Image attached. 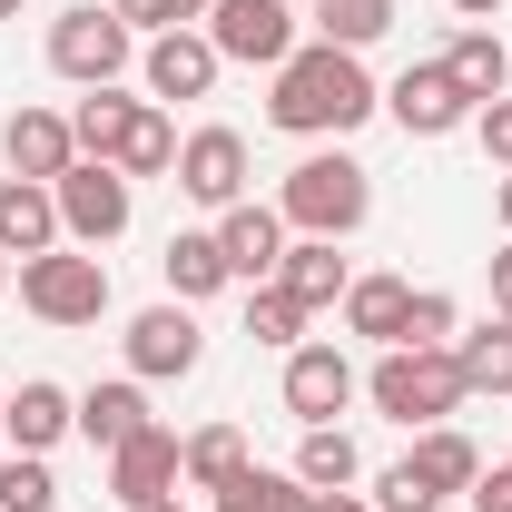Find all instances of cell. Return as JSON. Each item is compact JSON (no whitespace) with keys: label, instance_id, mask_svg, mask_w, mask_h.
Returning <instances> with one entry per match:
<instances>
[{"label":"cell","instance_id":"obj_23","mask_svg":"<svg viewBox=\"0 0 512 512\" xmlns=\"http://www.w3.org/2000/svg\"><path fill=\"white\" fill-rule=\"evenodd\" d=\"M463 394H512V316H483L473 335H453Z\"/></svg>","mask_w":512,"mask_h":512},{"label":"cell","instance_id":"obj_42","mask_svg":"<svg viewBox=\"0 0 512 512\" xmlns=\"http://www.w3.org/2000/svg\"><path fill=\"white\" fill-rule=\"evenodd\" d=\"M503 237H512V178H503Z\"/></svg>","mask_w":512,"mask_h":512},{"label":"cell","instance_id":"obj_3","mask_svg":"<svg viewBox=\"0 0 512 512\" xmlns=\"http://www.w3.org/2000/svg\"><path fill=\"white\" fill-rule=\"evenodd\" d=\"M365 394H375V414H394V424H414V434H434V424H453L473 394H463V365H453V345H384V365L365 375Z\"/></svg>","mask_w":512,"mask_h":512},{"label":"cell","instance_id":"obj_32","mask_svg":"<svg viewBox=\"0 0 512 512\" xmlns=\"http://www.w3.org/2000/svg\"><path fill=\"white\" fill-rule=\"evenodd\" d=\"M247 335H256V345H286V355H296V345H306V306H296L286 286H256V296H247Z\"/></svg>","mask_w":512,"mask_h":512},{"label":"cell","instance_id":"obj_39","mask_svg":"<svg viewBox=\"0 0 512 512\" xmlns=\"http://www.w3.org/2000/svg\"><path fill=\"white\" fill-rule=\"evenodd\" d=\"M453 10H463V20H493V10H503V0H453Z\"/></svg>","mask_w":512,"mask_h":512},{"label":"cell","instance_id":"obj_25","mask_svg":"<svg viewBox=\"0 0 512 512\" xmlns=\"http://www.w3.org/2000/svg\"><path fill=\"white\" fill-rule=\"evenodd\" d=\"M138 424H148V394H138V384H89V394H79V434L99 453H119Z\"/></svg>","mask_w":512,"mask_h":512},{"label":"cell","instance_id":"obj_44","mask_svg":"<svg viewBox=\"0 0 512 512\" xmlns=\"http://www.w3.org/2000/svg\"><path fill=\"white\" fill-rule=\"evenodd\" d=\"M0 296H10V256H0Z\"/></svg>","mask_w":512,"mask_h":512},{"label":"cell","instance_id":"obj_15","mask_svg":"<svg viewBox=\"0 0 512 512\" xmlns=\"http://www.w3.org/2000/svg\"><path fill=\"white\" fill-rule=\"evenodd\" d=\"M0 158H10V178H60L69 158H79V138H69L60 109H10V128H0Z\"/></svg>","mask_w":512,"mask_h":512},{"label":"cell","instance_id":"obj_36","mask_svg":"<svg viewBox=\"0 0 512 512\" xmlns=\"http://www.w3.org/2000/svg\"><path fill=\"white\" fill-rule=\"evenodd\" d=\"M109 10H119L128 30H178V10H168V0H109Z\"/></svg>","mask_w":512,"mask_h":512},{"label":"cell","instance_id":"obj_12","mask_svg":"<svg viewBox=\"0 0 512 512\" xmlns=\"http://www.w3.org/2000/svg\"><path fill=\"white\" fill-rule=\"evenodd\" d=\"M178 463H188V444H178L168 424H138V434L109 453V493H119V503H158V493H178Z\"/></svg>","mask_w":512,"mask_h":512},{"label":"cell","instance_id":"obj_9","mask_svg":"<svg viewBox=\"0 0 512 512\" xmlns=\"http://www.w3.org/2000/svg\"><path fill=\"white\" fill-rule=\"evenodd\" d=\"M197 355H207V335H197V306H148V316H128V365L148 384H168V375H197Z\"/></svg>","mask_w":512,"mask_h":512},{"label":"cell","instance_id":"obj_38","mask_svg":"<svg viewBox=\"0 0 512 512\" xmlns=\"http://www.w3.org/2000/svg\"><path fill=\"white\" fill-rule=\"evenodd\" d=\"M306 512H365L355 493H306Z\"/></svg>","mask_w":512,"mask_h":512},{"label":"cell","instance_id":"obj_11","mask_svg":"<svg viewBox=\"0 0 512 512\" xmlns=\"http://www.w3.org/2000/svg\"><path fill=\"white\" fill-rule=\"evenodd\" d=\"M217 256H227L237 286H276V266H286V217L256 207V197H237V207L217 217Z\"/></svg>","mask_w":512,"mask_h":512},{"label":"cell","instance_id":"obj_19","mask_svg":"<svg viewBox=\"0 0 512 512\" xmlns=\"http://www.w3.org/2000/svg\"><path fill=\"white\" fill-rule=\"evenodd\" d=\"M444 69H453V89H463L473 109L512 89V50H503V30H493V20H473V30H463V40L444 50Z\"/></svg>","mask_w":512,"mask_h":512},{"label":"cell","instance_id":"obj_41","mask_svg":"<svg viewBox=\"0 0 512 512\" xmlns=\"http://www.w3.org/2000/svg\"><path fill=\"white\" fill-rule=\"evenodd\" d=\"M128 512H178V493H158V503H128Z\"/></svg>","mask_w":512,"mask_h":512},{"label":"cell","instance_id":"obj_20","mask_svg":"<svg viewBox=\"0 0 512 512\" xmlns=\"http://www.w3.org/2000/svg\"><path fill=\"white\" fill-rule=\"evenodd\" d=\"M158 276H168V296H178V306L217 296V286H237V276H227V256H217V227H178L168 256H158Z\"/></svg>","mask_w":512,"mask_h":512},{"label":"cell","instance_id":"obj_28","mask_svg":"<svg viewBox=\"0 0 512 512\" xmlns=\"http://www.w3.org/2000/svg\"><path fill=\"white\" fill-rule=\"evenodd\" d=\"M128 119H138V99H119V89H89V99L69 109V138H79V158H119Z\"/></svg>","mask_w":512,"mask_h":512},{"label":"cell","instance_id":"obj_13","mask_svg":"<svg viewBox=\"0 0 512 512\" xmlns=\"http://www.w3.org/2000/svg\"><path fill=\"white\" fill-rule=\"evenodd\" d=\"M345 404H355V365H345L335 345H296V355H286V414H296V424H335Z\"/></svg>","mask_w":512,"mask_h":512},{"label":"cell","instance_id":"obj_14","mask_svg":"<svg viewBox=\"0 0 512 512\" xmlns=\"http://www.w3.org/2000/svg\"><path fill=\"white\" fill-rule=\"evenodd\" d=\"M148 99H207V89H217V40H207V30H158V40H148Z\"/></svg>","mask_w":512,"mask_h":512},{"label":"cell","instance_id":"obj_24","mask_svg":"<svg viewBox=\"0 0 512 512\" xmlns=\"http://www.w3.org/2000/svg\"><path fill=\"white\" fill-rule=\"evenodd\" d=\"M109 168H119L128 188L178 168V128H168V109H158V99H138V119H128V138H119V158H109Z\"/></svg>","mask_w":512,"mask_h":512},{"label":"cell","instance_id":"obj_2","mask_svg":"<svg viewBox=\"0 0 512 512\" xmlns=\"http://www.w3.org/2000/svg\"><path fill=\"white\" fill-rule=\"evenodd\" d=\"M276 217H286V227H306V237H355V227L375 217V168H365V158H345V148H316V158H296V168H286Z\"/></svg>","mask_w":512,"mask_h":512},{"label":"cell","instance_id":"obj_33","mask_svg":"<svg viewBox=\"0 0 512 512\" xmlns=\"http://www.w3.org/2000/svg\"><path fill=\"white\" fill-rule=\"evenodd\" d=\"M404 345H453V296H444V286H414V306H404Z\"/></svg>","mask_w":512,"mask_h":512},{"label":"cell","instance_id":"obj_4","mask_svg":"<svg viewBox=\"0 0 512 512\" xmlns=\"http://www.w3.org/2000/svg\"><path fill=\"white\" fill-rule=\"evenodd\" d=\"M20 306L40 325H99L109 316V266L79 247H50V256H20Z\"/></svg>","mask_w":512,"mask_h":512},{"label":"cell","instance_id":"obj_45","mask_svg":"<svg viewBox=\"0 0 512 512\" xmlns=\"http://www.w3.org/2000/svg\"><path fill=\"white\" fill-rule=\"evenodd\" d=\"M0 414H10V394H0Z\"/></svg>","mask_w":512,"mask_h":512},{"label":"cell","instance_id":"obj_35","mask_svg":"<svg viewBox=\"0 0 512 512\" xmlns=\"http://www.w3.org/2000/svg\"><path fill=\"white\" fill-rule=\"evenodd\" d=\"M463 503H473V512H512V463H483V473H473V493H463Z\"/></svg>","mask_w":512,"mask_h":512},{"label":"cell","instance_id":"obj_18","mask_svg":"<svg viewBox=\"0 0 512 512\" xmlns=\"http://www.w3.org/2000/svg\"><path fill=\"white\" fill-rule=\"evenodd\" d=\"M276 286H286V296H296V306L316 316V306H345L355 266L335 256V237H296V247H286V266H276Z\"/></svg>","mask_w":512,"mask_h":512},{"label":"cell","instance_id":"obj_7","mask_svg":"<svg viewBox=\"0 0 512 512\" xmlns=\"http://www.w3.org/2000/svg\"><path fill=\"white\" fill-rule=\"evenodd\" d=\"M207 40H217V60L276 69L296 60V10L286 0H207Z\"/></svg>","mask_w":512,"mask_h":512},{"label":"cell","instance_id":"obj_27","mask_svg":"<svg viewBox=\"0 0 512 512\" xmlns=\"http://www.w3.org/2000/svg\"><path fill=\"white\" fill-rule=\"evenodd\" d=\"M247 463H256V453H247V434H237V424H207V434H188V463H178V473H188L197 493H227Z\"/></svg>","mask_w":512,"mask_h":512},{"label":"cell","instance_id":"obj_26","mask_svg":"<svg viewBox=\"0 0 512 512\" xmlns=\"http://www.w3.org/2000/svg\"><path fill=\"white\" fill-rule=\"evenodd\" d=\"M355 473H365L355 434H335V424H306V444H296V483H306V493H345Z\"/></svg>","mask_w":512,"mask_h":512},{"label":"cell","instance_id":"obj_40","mask_svg":"<svg viewBox=\"0 0 512 512\" xmlns=\"http://www.w3.org/2000/svg\"><path fill=\"white\" fill-rule=\"evenodd\" d=\"M168 10H178V30H188V20H207V0H168Z\"/></svg>","mask_w":512,"mask_h":512},{"label":"cell","instance_id":"obj_29","mask_svg":"<svg viewBox=\"0 0 512 512\" xmlns=\"http://www.w3.org/2000/svg\"><path fill=\"white\" fill-rule=\"evenodd\" d=\"M384 30H394V0H316V40H335V50H365Z\"/></svg>","mask_w":512,"mask_h":512},{"label":"cell","instance_id":"obj_1","mask_svg":"<svg viewBox=\"0 0 512 512\" xmlns=\"http://www.w3.org/2000/svg\"><path fill=\"white\" fill-rule=\"evenodd\" d=\"M375 109H384V89L365 79V60L335 50V40H296V60H276L266 119L286 128V138H345V128H365Z\"/></svg>","mask_w":512,"mask_h":512},{"label":"cell","instance_id":"obj_17","mask_svg":"<svg viewBox=\"0 0 512 512\" xmlns=\"http://www.w3.org/2000/svg\"><path fill=\"white\" fill-rule=\"evenodd\" d=\"M0 434H10V444L20 453H50L60 444V434H79V394H60V384H20V394H10V414H0Z\"/></svg>","mask_w":512,"mask_h":512},{"label":"cell","instance_id":"obj_31","mask_svg":"<svg viewBox=\"0 0 512 512\" xmlns=\"http://www.w3.org/2000/svg\"><path fill=\"white\" fill-rule=\"evenodd\" d=\"M217 512H306V483H296V473H237V483H227V493H217Z\"/></svg>","mask_w":512,"mask_h":512},{"label":"cell","instance_id":"obj_43","mask_svg":"<svg viewBox=\"0 0 512 512\" xmlns=\"http://www.w3.org/2000/svg\"><path fill=\"white\" fill-rule=\"evenodd\" d=\"M0 20H20V0H0Z\"/></svg>","mask_w":512,"mask_h":512},{"label":"cell","instance_id":"obj_30","mask_svg":"<svg viewBox=\"0 0 512 512\" xmlns=\"http://www.w3.org/2000/svg\"><path fill=\"white\" fill-rule=\"evenodd\" d=\"M0 512H60L50 453H10V463H0Z\"/></svg>","mask_w":512,"mask_h":512},{"label":"cell","instance_id":"obj_16","mask_svg":"<svg viewBox=\"0 0 512 512\" xmlns=\"http://www.w3.org/2000/svg\"><path fill=\"white\" fill-rule=\"evenodd\" d=\"M60 247V197L40 178H0V256H50Z\"/></svg>","mask_w":512,"mask_h":512},{"label":"cell","instance_id":"obj_10","mask_svg":"<svg viewBox=\"0 0 512 512\" xmlns=\"http://www.w3.org/2000/svg\"><path fill=\"white\" fill-rule=\"evenodd\" d=\"M384 109H394V128H404V138H453V128H473V99L453 89V69H444V60L404 69V79L384 89Z\"/></svg>","mask_w":512,"mask_h":512},{"label":"cell","instance_id":"obj_6","mask_svg":"<svg viewBox=\"0 0 512 512\" xmlns=\"http://www.w3.org/2000/svg\"><path fill=\"white\" fill-rule=\"evenodd\" d=\"M128 40H138V30H128L109 0H69L60 20H50V69L79 79V89H109L128 69Z\"/></svg>","mask_w":512,"mask_h":512},{"label":"cell","instance_id":"obj_21","mask_svg":"<svg viewBox=\"0 0 512 512\" xmlns=\"http://www.w3.org/2000/svg\"><path fill=\"white\" fill-rule=\"evenodd\" d=\"M414 483L434 493V503H453V493H473V473H483V453H473V434H453V424H434V434H414Z\"/></svg>","mask_w":512,"mask_h":512},{"label":"cell","instance_id":"obj_37","mask_svg":"<svg viewBox=\"0 0 512 512\" xmlns=\"http://www.w3.org/2000/svg\"><path fill=\"white\" fill-rule=\"evenodd\" d=\"M493 316H512V247L493 256Z\"/></svg>","mask_w":512,"mask_h":512},{"label":"cell","instance_id":"obj_5","mask_svg":"<svg viewBox=\"0 0 512 512\" xmlns=\"http://www.w3.org/2000/svg\"><path fill=\"white\" fill-rule=\"evenodd\" d=\"M50 197H60L69 247H109V237H128V217H138V188H128L109 158H69L60 178H50Z\"/></svg>","mask_w":512,"mask_h":512},{"label":"cell","instance_id":"obj_8","mask_svg":"<svg viewBox=\"0 0 512 512\" xmlns=\"http://www.w3.org/2000/svg\"><path fill=\"white\" fill-rule=\"evenodd\" d=\"M178 188L227 217V207L247 197V138H237V128H188V138H178Z\"/></svg>","mask_w":512,"mask_h":512},{"label":"cell","instance_id":"obj_22","mask_svg":"<svg viewBox=\"0 0 512 512\" xmlns=\"http://www.w3.org/2000/svg\"><path fill=\"white\" fill-rule=\"evenodd\" d=\"M404 306H414L404 276H355V286H345V325H355L365 345H404Z\"/></svg>","mask_w":512,"mask_h":512},{"label":"cell","instance_id":"obj_34","mask_svg":"<svg viewBox=\"0 0 512 512\" xmlns=\"http://www.w3.org/2000/svg\"><path fill=\"white\" fill-rule=\"evenodd\" d=\"M473 138H483V158H493V168L512 178V89H503V99H483V109H473Z\"/></svg>","mask_w":512,"mask_h":512}]
</instances>
